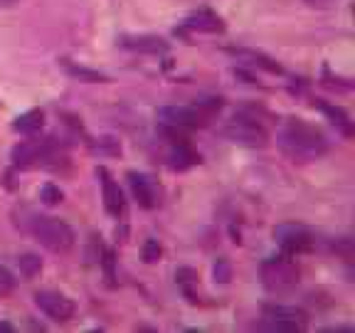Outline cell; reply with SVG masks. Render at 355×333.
<instances>
[{
    "label": "cell",
    "mask_w": 355,
    "mask_h": 333,
    "mask_svg": "<svg viewBox=\"0 0 355 333\" xmlns=\"http://www.w3.org/2000/svg\"><path fill=\"white\" fill-rule=\"evenodd\" d=\"M279 148L296 163H311L321 158L328 151V141L313 123H306L304 119H288L277 136Z\"/></svg>",
    "instance_id": "6da1fadb"
},
{
    "label": "cell",
    "mask_w": 355,
    "mask_h": 333,
    "mask_svg": "<svg viewBox=\"0 0 355 333\" xmlns=\"http://www.w3.org/2000/svg\"><path fill=\"white\" fill-rule=\"evenodd\" d=\"M225 136L239 146H264L269 141L266 123L259 119V111L252 109L237 111L225 126Z\"/></svg>",
    "instance_id": "7a4b0ae2"
},
{
    "label": "cell",
    "mask_w": 355,
    "mask_h": 333,
    "mask_svg": "<svg viewBox=\"0 0 355 333\" xmlns=\"http://www.w3.org/2000/svg\"><path fill=\"white\" fill-rule=\"evenodd\" d=\"M30 230L44 250L55 252V255H64L74 247V230L57 217H35Z\"/></svg>",
    "instance_id": "3957f363"
},
{
    "label": "cell",
    "mask_w": 355,
    "mask_h": 333,
    "mask_svg": "<svg viewBox=\"0 0 355 333\" xmlns=\"http://www.w3.org/2000/svg\"><path fill=\"white\" fill-rule=\"evenodd\" d=\"M259 277L269 294H288L299 284V269L288 257H272L261 262Z\"/></svg>",
    "instance_id": "277c9868"
},
{
    "label": "cell",
    "mask_w": 355,
    "mask_h": 333,
    "mask_svg": "<svg viewBox=\"0 0 355 333\" xmlns=\"http://www.w3.org/2000/svg\"><path fill=\"white\" fill-rule=\"evenodd\" d=\"M158 119H161L163 128H166L171 136H180L183 131L190 128L205 126L210 119L200 111V106H166V109L158 111Z\"/></svg>",
    "instance_id": "5b68a950"
},
{
    "label": "cell",
    "mask_w": 355,
    "mask_h": 333,
    "mask_svg": "<svg viewBox=\"0 0 355 333\" xmlns=\"http://www.w3.org/2000/svg\"><path fill=\"white\" fill-rule=\"evenodd\" d=\"M35 304H37V309L42 311L44 316H50L52 321H57V323L69 321V318L74 316V311H77L72 299H67L60 291H47V289L35 294Z\"/></svg>",
    "instance_id": "8992f818"
},
{
    "label": "cell",
    "mask_w": 355,
    "mask_h": 333,
    "mask_svg": "<svg viewBox=\"0 0 355 333\" xmlns=\"http://www.w3.org/2000/svg\"><path fill=\"white\" fill-rule=\"evenodd\" d=\"M52 151H55L52 139H47V141H37V139L22 141V144H17L15 148H12V163L20 166V168L37 166V163L52 158Z\"/></svg>",
    "instance_id": "52a82bcc"
},
{
    "label": "cell",
    "mask_w": 355,
    "mask_h": 333,
    "mask_svg": "<svg viewBox=\"0 0 355 333\" xmlns=\"http://www.w3.org/2000/svg\"><path fill=\"white\" fill-rule=\"evenodd\" d=\"M104 180H101V195H104V207L111 217H123L126 212V200H123V190L119 188V183H114V178H109L101 171Z\"/></svg>",
    "instance_id": "ba28073f"
},
{
    "label": "cell",
    "mask_w": 355,
    "mask_h": 333,
    "mask_svg": "<svg viewBox=\"0 0 355 333\" xmlns=\"http://www.w3.org/2000/svg\"><path fill=\"white\" fill-rule=\"evenodd\" d=\"M279 244L286 255H299V252L311 250L313 239L304 228H282L279 230Z\"/></svg>",
    "instance_id": "9c48e42d"
},
{
    "label": "cell",
    "mask_w": 355,
    "mask_h": 333,
    "mask_svg": "<svg viewBox=\"0 0 355 333\" xmlns=\"http://www.w3.org/2000/svg\"><path fill=\"white\" fill-rule=\"evenodd\" d=\"M128 183H131L133 198L139 200V205L150 210V207L158 205V195H155V185L148 176H141V173H128Z\"/></svg>",
    "instance_id": "30bf717a"
},
{
    "label": "cell",
    "mask_w": 355,
    "mask_h": 333,
    "mask_svg": "<svg viewBox=\"0 0 355 333\" xmlns=\"http://www.w3.org/2000/svg\"><path fill=\"white\" fill-rule=\"evenodd\" d=\"M185 28L198 30V33H222V30H225V22H222V17L217 15V12L202 8V10H195L193 15H188Z\"/></svg>",
    "instance_id": "8fae6325"
},
{
    "label": "cell",
    "mask_w": 355,
    "mask_h": 333,
    "mask_svg": "<svg viewBox=\"0 0 355 333\" xmlns=\"http://www.w3.org/2000/svg\"><path fill=\"white\" fill-rule=\"evenodd\" d=\"M121 47L133 52H146V55H158V52H166L168 44L161 37H153V35H139V37H121Z\"/></svg>",
    "instance_id": "7c38bea8"
},
{
    "label": "cell",
    "mask_w": 355,
    "mask_h": 333,
    "mask_svg": "<svg viewBox=\"0 0 355 333\" xmlns=\"http://www.w3.org/2000/svg\"><path fill=\"white\" fill-rule=\"evenodd\" d=\"M168 161H171L173 168H188V166H193V163L200 161V155L195 153L188 144H185V139H178L175 144H173L171 153H168Z\"/></svg>",
    "instance_id": "4fadbf2b"
},
{
    "label": "cell",
    "mask_w": 355,
    "mask_h": 333,
    "mask_svg": "<svg viewBox=\"0 0 355 333\" xmlns=\"http://www.w3.org/2000/svg\"><path fill=\"white\" fill-rule=\"evenodd\" d=\"M318 109L326 114L328 119H331V123L336 128H338L343 136H353V121H350V117L345 114L340 106H333V104H326V101H318Z\"/></svg>",
    "instance_id": "5bb4252c"
},
{
    "label": "cell",
    "mask_w": 355,
    "mask_h": 333,
    "mask_svg": "<svg viewBox=\"0 0 355 333\" xmlns=\"http://www.w3.org/2000/svg\"><path fill=\"white\" fill-rule=\"evenodd\" d=\"M264 316H274V318H282V321H291V323H296V326H301V328H306V323H309V318H306L304 311L291 309V306H266Z\"/></svg>",
    "instance_id": "9a60e30c"
},
{
    "label": "cell",
    "mask_w": 355,
    "mask_h": 333,
    "mask_svg": "<svg viewBox=\"0 0 355 333\" xmlns=\"http://www.w3.org/2000/svg\"><path fill=\"white\" fill-rule=\"evenodd\" d=\"M42 123H44V114L40 109H33V111H25L22 117H17L12 128H15L17 133H35L42 128Z\"/></svg>",
    "instance_id": "2e32d148"
},
{
    "label": "cell",
    "mask_w": 355,
    "mask_h": 333,
    "mask_svg": "<svg viewBox=\"0 0 355 333\" xmlns=\"http://www.w3.org/2000/svg\"><path fill=\"white\" fill-rule=\"evenodd\" d=\"M230 52H232L237 60H247V65L261 67V69H266V72H282V67H279L277 62L259 55V52H250V50H230Z\"/></svg>",
    "instance_id": "e0dca14e"
},
{
    "label": "cell",
    "mask_w": 355,
    "mask_h": 333,
    "mask_svg": "<svg viewBox=\"0 0 355 333\" xmlns=\"http://www.w3.org/2000/svg\"><path fill=\"white\" fill-rule=\"evenodd\" d=\"M62 65H64L67 72L72 74L74 79H79V82H92V84H96V82H106L104 74L94 72V69H87V67H77V65H72V62H69V60H62Z\"/></svg>",
    "instance_id": "ac0fdd59"
},
{
    "label": "cell",
    "mask_w": 355,
    "mask_h": 333,
    "mask_svg": "<svg viewBox=\"0 0 355 333\" xmlns=\"http://www.w3.org/2000/svg\"><path fill=\"white\" fill-rule=\"evenodd\" d=\"M259 331H279V333H296V331H304L301 326L291 321H282V318H274V316H264L259 323H257Z\"/></svg>",
    "instance_id": "d6986e66"
},
{
    "label": "cell",
    "mask_w": 355,
    "mask_h": 333,
    "mask_svg": "<svg viewBox=\"0 0 355 333\" xmlns=\"http://www.w3.org/2000/svg\"><path fill=\"white\" fill-rule=\"evenodd\" d=\"M17 269L25 279H35L42 272V259L37 255H22L17 257Z\"/></svg>",
    "instance_id": "ffe728a7"
},
{
    "label": "cell",
    "mask_w": 355,
    "mask_h": 333,
    "mask_svg": "<svg viewBox=\"0 0 355 333\" xmlns=\"http://www.w3.org/2000/svg\"><path fill=\"white\" fill-rule=\"evenodd\" d=\"M40 198H42L44 205H57V203H62V190L57 188V185L47 183V185H42V190H40Z\"/></svg>",
    "instance_id": "44dd1931"
},
{
    "label": "cell",
    "mask_w": 355,
    "mask_h": 333,
    "mask_svg": "<svg viewBox=\"0 0 355 333\" xmlns=\"http://www.w3.org/2000/svg\"><path fill=\"white\" fill-rule=\"evenodd\" d=\"M175 279H178V284H180V287H183V291H185V294L190 296V301H195L193 291H190V284L195 282V272H193V269H188V266H183V269H178Z\"/></svg>",
    "instance_id": "7402d4cb"
},
{
    "label": "cell",
    "mask_w": 355,
    "mask_h": 333,
    "mask_svg": "<svg viewBox=\"0 0 355 333\" xmlns=\"http://www.w3.org/2000/svg\"><path fill=\"white\" fill-rule=\"evenodd\" d=\"M12 289H15V277L10 274V269H8V266L0 264V296L10 294Z\"/></svg>",
    "instance_id": "603a6c76"
},
{
    "label": "cell",
    "mask_w": 355,
    "mask_h": 333,
    "mask_svg": "<svg viewBox=\"0 0 355 333\" xmlns=\"http://www.w3.org/2000/svg\"><path fill=\"white\" fill-rule=\"evenodd\" d=\"M230 279H232V266H230V262L227 259H217V264H215V282L230 284Z\"/></svg>",
    "instance_id": "cb8c5ba5"
},
{
    "label": "cell",
    "mask_w": 355,
    "mask_h": 333,
    "mask_svg": "<svg viewBox=\"0 0 355 333\" xmlns=\"http://www.w3.org/2000/svg\"><path fill=\"white\" fill-rule=\"evenodd\" d=\"M161 259V244L155 242V239H148V242L144 244V262H148V264H153V262Z\"/></svg>",
    "instance_id": "d4e9b609"
},
{
    "label": "cell",
    "mask_w": 355,
    "mask_h": 333,
    "mask_svg": "<svg viewBox=\"0 0 355 333\" xmlns=\"http://www.w3.org/2000/svg\"><path fill=\"white\" fill-rule=\"evenodd\" d=\"M309 8H316V10H328V8L338 6V0H304Z\"/></svg>",
    "instance_id": "484cf974"
},
{
    "label": "cell",
    "mask_w": 355,
    "mask_h": 333,
    "mask_svg": "<svg viewBox=\"0 0 355 333\" xmlns=\"http://www.w3.org/2000/svg\"><path fill=\"white\" fill-rule=\"evenodd\" d=\"M104 266H106V277L114 279V255H111V252L104 255Z\"/></svg>",
    "instance_id": "4316f807"
},
{
    "label": "cell",
    "mask_w": 355,
    "mask_h": 333,
    "mask_svg": "<svg viewBox=\"0 0 355 333\" xmlns=\"http://www.w3.org/2000/svg\"><path fill=\"white\" fill-rule=\"evenodd\" d=\"M0 331H6V333H12L15 328L10 326V323H0Z\"/></svg>",
    "instance_id": "83f0119b"
}]
</instances>
